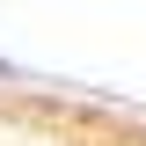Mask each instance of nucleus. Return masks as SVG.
Listing matches in <instances>:
<instances>
[{
  "label": "nucleus",
  "instance_id": "f257e3e1",
  "mask_svg": "<svg viewBox=\"0 0 146 146\" xmlns=\"http://www.w3.org/2000/svg\"><path fill=\"white\" fill-rule=\"evenodd\" d=\"M0 80H22V66H15V58H0Z\"/></svg>",
  "mask_w": 146,
  "mask_h": 146
}]
</instances>
